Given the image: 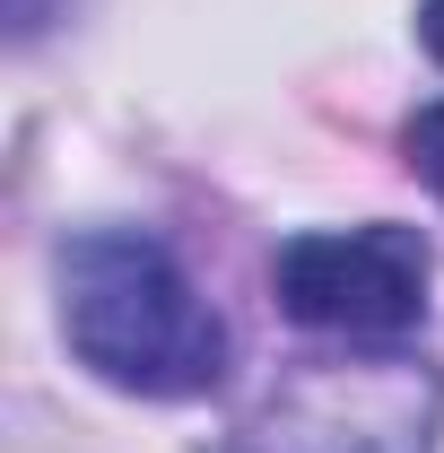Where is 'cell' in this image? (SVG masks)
<instances>
[{"label":"cell","instance_id":"3957f363","mask_svg":"<svg viewBox=\"0 0 444 453\" xmlns=\"http://www.w3.org/2000/svg\"><path fill=\"white\" fill-rule=\"evenodd\" d=\"M287 453H427L436 445V384L401 357L323 366L279 401Z\"/></svg>","mask_w":444,"mask_h":453},{"label":"cell","instance_id":"277c9868","mask_svg":"<svg viewBox=\"0 0 444 453\" xmlns=\"http://www.w3.org/2000/svg\"><path fill=\"white\" fill-rule=\"evenodd\" d=\"M410 174L444 201V105H427L418 122H410Z\"/></svg>","mask_w":444,"mask_h":453},{"label":"cell","instance_id":"5b68a950","mask_svg":"<svg viewBox=\"0 0 444 453\" xmlns=\"http://www.w3.org/2000/svg\"><path fill=\"white\" fill-rule=\"evenodd\" d=\"M418 44L444 61V0H418Z\"/></svg>","mask_w":444,"mask_h":453},{"label":"cell","instance_id":"7a4b0ae2","mask_svg":"<svg viewBox=\"0 0 444 453\" xmlns=\"http://www.w3.org/2000/svg\"><path fill=\"white\" fill-rule=\"evenodd\" d=\"M279 305L305 332L401 340L427 314V244L410 226H323L279 244Z\"/></svg>","mask_w":444,"mask_h":453},{"label":"cell","instance_id":"6da1fadb","mask_svg":"<svg viewBox=\"0 0 444 453\" xmlns=\"http://www.w3.org/2000/svg\"><path fill=\"white\" fill-rule=\"evenodd\" d=\"M61 332L122 393L183 401L226 375V323L157 235H122V226L70 235L61 244Z\"/></svg>","mask_w":444,"mask_h":453}]
</instances>
